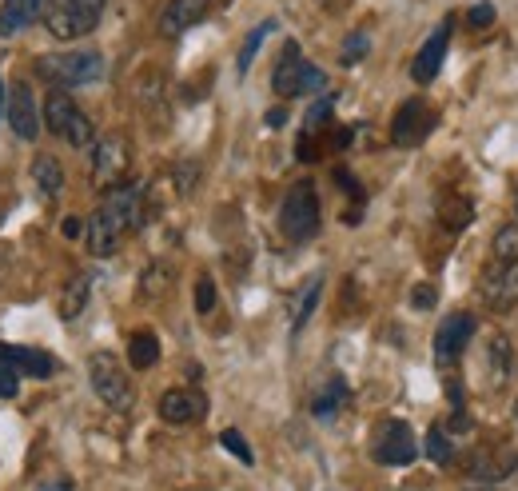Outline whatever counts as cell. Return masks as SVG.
Here are the masks:
<instances>
[{"mask_svg":"<svg viewBox=\"0 0 518 491\" xmlns=\"http://www.w3.org/2000/svg\"><path fill=\"white\" fill-rule=\"evenodd\" d=\"M483 304L491 312H515L518 308V260H491L479 280Z\"/></svg>","mask_w":518,"mask_h":491,"instance_id":"9c48e42d","label":"cell"},{"mask_svg":"<svg viewBox=\"0 0 518 491\" xmlns=\"http://www.w3.org/2000/svg\"><path fill=\"white\" fill-rule=\"evenodd\" d=\"M36 76L52 88H84L104 76V56L96 48H68V52H44L36 60Z\"/></svg>","mask_w":518,"mask_h":491,"instance_id":"7a4b0ae2","label":"cell"},{"mask_svg":"<svg viewBox=\"0 0 518 491\" xmlns=\"http://www.w3.org/2000/svg\"><path fill=\"white\" fill-rule=\"evenodd\" d=\"M104 4L108 0H44V28L56 36V40H76V36H88L100 16H104Z\"/></svg>","mask_w":518,"mask_h":491,"instance_id":"5b68a950","label":"cell"},{"mask_svg":"<svg viewBox=\"0 0 518 491\" xmlns=\"http://www.w3.org/2000/svg\"><path fill=\"white\" fill-rule=\"evenodd\" d=\"M327 88V76H323V68H315V64H303V72H299V96H307V92H323Z\"/></svg>","mask_w":518,"mask_h":491,"instance_id":"d590c367","label":"cell"},{"mask_svg":"<svg viewBox=\"0 0 518 491\" xmlns=\"http://www.w3.org/2000/svg\"><path fill=\"white\" fill-rule=\"evenodd\" d=\"M463 491H499V488H495V484H483V480H479V484H471V488H463Z\"/></svg>","mask_w":518,"mask_h":491,"instance_id":"f6af8a7d","label":"cell"},{"mask_svg":"<svg viewBox=\"0 0 518 491\" xmlns=\"http://www.w3.org/2000/svg\"><path fill=\"white\" fill-rule=\"evenodd\" d=\"M88 296H92V276L80 272L76 280H68V288L60 296V320H76L88 308Z\"/></svg>","mask_w":518,"mask_h":491,"instance_id":"603a6c76","label":"cell"},{"mask_svg":"<svg viewBox=\"0 0 518 491\" xmlns=\"http://www.w3.org/2000/svg\"><path fill=\"white\" fill-rule=\"evenodd\" d=\"M319 296H323V276H311V280L299 288V296H295V308H291V332H295V336L307 328L311 312L319 308Z\"/></svg>","mask_w":518,"mask_h":491,"instance_id":"7402d4cb","label":"cell"},{"mask_svg":"<svg viewBox=\"0 0 518 491\" xmlns=\"http://www.w3.org/2000/svg\"><path fill=\"white\" fill-rule=\"evenodd\" d=\"M172 280H176V268H172L168 260H152V264L140 272V280H136V292H140L144 300H160V296L172 288Z\"/></svg>","mask_w":518,"mask_h":491,"instance_id":"44dd1931","label":"cell"},{"mask_svg":"<svg viewBox=\"0 0 518 491\" xmlns=\"http://www.w3.org/2000/svg\"><path fill=\"white\" fill-rule=\"evenodd\" d=\"M371 460L383 464V468H407L419 460V440L411 432L407 420H379V428L371 432Z\"/></svg>","mask_w":518,"mask_h":491,"instance_id":"8992f818","label":"cell"},{"mask_svg":"<svg viewBox=\"0 0 518 491\" xmlns=\"http://www.w3.org/2000/svg\"><path fill=\"white\" fill-rule=\"evenodd\" d=\"M40 491H68V484L60 480V484H44V488H40Z\"/></svg>","mask_w":518,"mask_h":491,"instance_id":"bcb514c9","label":"cell"},{"mask_svg":"<svg viewBox=\"0 0 518 491\" xmlns=\"http://www.w3.org/2000/svg\"><path fill=\"white\" fill-rule=\"evenodd\" d=\"M212 4H216V0H168L164 12H160V20H156V32H160L164 40H176V36H184L188 28L204 24L208 12H212Z\"/></svg>","mask_w":518,"mask_h":491,"instance_id":"5bb4252c","label":"cell"},{"mask_svg":"<svg viewBox=\"0 0 518 491\" xmlns=\"http://www.w3.org/2000/svg\"><path fill=\"white\" fill-rule=\"evenodd\" d=\"M423 452H427V460H431V464L447 468V464L455 460V448H451V436H447V428H431V432H427V444H423Z\"/></svg>","mask_w":518,"mask_h":491,"instance_id":"4316f807","label":"cell"},{"mask_svg":"<svg viewBox=\"0 0 518 491\" xmlns=\"http://www.w3.org/2000/svg\"><path fill=\"white\" fill-rule=\"evenodd\" d=\"M88 380H92L96 400L108 404L112 412H128V408H132V400H136L132 380H128V372L120 368V360H116L112 352H96V356L88 360Z\"/></svg>","mask_w":518,"mask_h":491,"instance_id":"52a82bcc","label":"cell"},{"mask_svg":"<svg viewBox=\"0 0 518 491\" xmlns=\"http://www.w3.org/2000/svg\"><path fill=\"white\" fill-rule=\"evenodd\" d=\"M471 472H475V480H483V484H499L503 476L518 472V452L515 448H503V452H479V456H475V464H471Z\"/></svg>","mask_w":518,"mask_h":491,"instance_id":"ac0fdd59","label":"cell"},{"mask_svg":"<svg viewBox=\"0 0 518 491\" xmlns=\"http://www.w3.org/2000/svg\"><path fill=\"white\" fill-rule=\"evenodd\" d=\"M451 32H455V16H443V20H439V28L423 40V48H419V52H415V60H411V76H415V84H431V80L439 76L443 60H447V48H451Z\"/></svg>","mask_w":518,"mask_h":491,"instance_id":"8fae6325","label":"cell"},{"mask_svg":"<svg viewBox=\"0 0 518 491\" xmlns=\"http://www.w3.org/2000/svg\"><path fill=\"white\" fill-rule=\"evenodd\" d=\"M24 8H28V24H32V20H40V12H44V0H24Z\"/></svg>","mask_w":518,"mask_h":491,"instance_id":"ee69618b","label":"cell"},{"mask_svg":"<svg viewBox=\"0 0 518 491\" xmlns=\"http://www.w3.org/2000/svg\"><path fill=\"white\" fill-rule=\"evenodd\" d=\"M495 16H499V12H495V4H487V0L467 8V24H471V28H491V24H495Z\"/></svg>","mask_w":518,"mask_h":491,"instance_id":"8d00e7d4","label":"cell"},{"mask_svg":"<svg viewBox=\"0 0 518 491\" xmlns=\"http://www.w3.org/2000/svg\"><path fill=\"white\" fill-rule=\"evenodd\" d=\"M128 164H132V148H128V140L124 136H100L96 144H92V188L96 192H112V188H120L124 184V172H128Z\"/></svg>","mask_w":518,"mask_h":491,"instance_id":"ba28073f","label":"cell"},{"mask_svg":"<svg viewBox=\"0 0 518 491\" xmlns=\"http://www.w3.org/2000/svg\"><path fill=\"white\" fill-rule=\"evenodd\" d=\"M20 28H28V8H24V0H4V4H0V36H16Z\"/></svg>","mask_w":518,"mask_h":491,"instance_id":"83f0119b","label":"cell"},{"mask_svg":"<svg viewBox=\"0 0 518 491\" xmlns=\"http://www.w3.org/2000/svg\"><path fill=\"white\" fill-rule=\"evenodd\" d=\"M196 180H200L196 160H180L176 164V188H180V196H192L196 192Z\"/></svg>","mask_w":518,"mask_h":491,"instance_id":"836d02e7","label":"cell"},{"mask_svg":"<svg viewBox=\"0 0 518 491\" xmlns=\"http://www.w3.org/2000/svg\"><path fill=\"white\" fill-rule=\"evenodd\" d=\"M208 416V396L196 392V388H168L160 396V420L172 424V428H184V424H196Z\"/></svg>","mask_w":518,"mask_h":491,"instance_id":"4fadbf2b","label":"cell"},{"mask_svg":"<svg viewBox=\"0 0 518 491\" xmlns=\"http://www.w3.org/2000/svg\"><path fill=\"white\" fill-rule=\"evenodd\" d=\"M303 52H299V44L295 40H287L283 44V52H279V60H275V72H271V88H275V96H299V72H303Z\"/></svg>","mask_w":518,"mask_h":491,"instance_id":"e0dca14e","label":"cell"},{"mask_svg":"<svg viewBox=\"0 0 518 491\" xmlns=\"http://www.w3.org/2000/svg\"><path fill=\"white\" fill-rule=\"evenodd\" d=\"M212 308H216V280L212 276H200L196 280V312L208 316Z\"/></svg>","mask_w":518,"mask_h":491,"instance_id":"e575fe53","label":"cell"},{"mask_svg":"<svg viewBox=\"0 0 518 491\" xmlns=\"http://www.w3.org/2000/svg\"><path fill=\"white\" fill-rule=\"evenodd\" d=\"M331 112H335V96H319L311 108H307V116H303V132H319L327 120H331Z\"/></svg>","mask_w":518,"mask_h":491,"instance_id":"4dcf8cb0","label":"cell"},{"mask_svg":"<svg viewBox=\"0 0 518 491\" xmlns=\"http://www.w3.org/2000/svg\"><path fill=\"white\" fill-rule=\"evenodd\" d=\"M32 184H36V192H40L44 200H56L60 188H64V168H60V160L48 156V152H40V156L32 160Z\"/></svg>","mask_w":518,"mask_h":491,"instance_id":"d6986e66","label":"cell"},{"mask_svg":"<svg viewBox=\"0 0 518 491\" xmlns=\"http://www.w3.org/2000/svg\"><path fill=\"white\" fill-rule=\"evenodd\" d=\"M148 220V188L144 184H120L108 192V200L88 216V228H84V240H88V252L96 260H108L128 232L144 228Z\"/></svg>","mask_w":518,"mask_h":491,"instance_id":"6da1fadb","label":"cell"},{"mask_svg":"<svg viewBox=\"0 0 518 491\" xmlns=\"http://www.w3.org/2000/svg\"><path fill=\"white\" fill-rule=\"evenodd\" d=\"M347 396H351V392H347V380H343V376H331V380H327V388L311 400V416H315V420H323V424H331V420L339 416V408L347 404Z\"/></svg>","mask_w":518,"mask_h":491,"instance_id":"ffe728a7","label":"cell"},{"mask_svg":"<svg viewBox=\"0 0 518 491\" xmlns=\"http://www.w3.org/2000/svg\"><path fill=\"white\" fill-rule=\"evenodd\" d=\"M491 252H495V260H518V224H503L495 232Z\"/></svg>","mask_w":518,"mask_h":491,"instance_id":"f546056e","label":"cell"},{"mask_svg":"<svg viewBox=\"0 0 518 491\" xmlns=\"http://www.w3.org/2000/svg\"><path fill=\"white\" fill-rule=\"evenodd\" d=\"M263 120H267V128H283L287 124V108H271Z\"/></svg>","mask_w":518,"mask_h":491,"instance_id":"b9f144b4","label":"cell"},{"mask_svg":"<svg viewBox=\"0 0 518 491\" xmlns=\"http://www.w3.org/2000/svg\"><path fill=\"white\" fill-rule=\"evenodd\" d=\"M471 336H475V316L471 312H451L439 324V332H435V364L439 368H451L467 352Z\"/></svg>","mask_w":518,"mask_h":491,"instance_id":"7c38bea8","label":"cell"},{"mask_svg":"<svg viewBox=\"0 0 518 491\" xmlns=\"http://www.w3.org/2000/svg\"><path fill=\"white\" fill-rule=\"evenodd\" d=\"M4 112H8V124L20 140H36L40 136V108L32 100V88L24 80H12L8 88V100H4Z\"/></svg>","mask_w":518,"mask_h":491,"instance_id":"9a60e30c","label":"cell"},{"mask_svg":"<svg viewBox=\"0 0 518 491\" xmlns=\"http://www.w3.org/2000/svg\"><path fill=\"white\" fill-rule=\"evenodd\" d=\"M44 128H48L52 136H60V140H64L68 148H76V152H84V148L96 144L92 120H88V116L76 108V100L64 96V92L44 96Z\"/></svg>","mask_w":518,"mask_h":491,"instance_id":"277c9868","label":"cell"},{"mask_svg":"<svg viewBox=\"0 0 518 491\" xmlns=\"http://www.w3.org/2000/svg\"><path fill=\"white\" fill-rule=\"evenodd\" d=\"M128 364H132L136 372L156 368V364H160V340H156L152 332H136V336L128 340Z\"/></svg>","mask_w":518,"mask_h":491,"instance_id":"cb8c5ba5","label":"cell"},{"mask_svg":"<svg viewBox=\"0 0 518 491\" xmlns=\"http://www.w3.org/2000/svg\"><path fill=\"white\" fill-rule=\"evenodd\" d=\"M319 224H323V212H319V192L311 180H299L287 188L283 204H279V232L283 240L291 244H307L319 236Z\"/></svg>","mask_w":518,"mask_h":491,"instance_id":"3957f363","label":"cell"},{"mask_svg":"<svg viewBox=\"0 0 518 491\" xmlns=\"http://www.w3.org/2000/svg\"><path fill=\"white\" fill-rule=\"evenodd\" d=\"M4 100H8V92H4V80H0V116H4Z\"/></svg>","mask_w":518,"mask_h":491,"instance_id":"7dc6e473","label":"cell"},{"mask_svg":"<svg viewBox=\"0 0 518 491\" xmlns=\"http://www.w3.org/2000/svg\"><path fill=\"white\" fill-rule=\"evenodd\" d=\"M275 32V20H263L256 24L252 32H248V40H244V48H240V56H236V68H240V76H248L252 72V60H256V52L263 48V40Z\"/></svg>","mask_w":518,"mask_h":491,"instance_id":"484cf974","label":"cell"},{"mask_svg":"<svg viewBox=\"0 0 518 491\" xmlns=\"http://www.w3.org/2000/svg\"><path fill=\"white\" fill-rule=\"evenodd\" d=\"M439 220H443L451 232H459V228H467V224L475 220V204H471L467 196H443V200H439Z\"/></svg>","mask_w":518,"mask_h":491,"instance_id":"d4e9b609","label":"cell"},{"mask_svg":"<svg viewBox=\"0 0 518 491\" xmlns=\"http://www.w3.org/2000/svg\"><path fill=\"white\" fill-rule=\"evenodd\" d=\"M367 48H371L367 32H351V36L343 40V64H359V60L367 56Z\"/></svg>","mask_w":518,"mask_h":491,"instance_id":"d6a6232c","label":"cell"},{"mask_svg":"<svg viewBox=\"0 0 518 491\" xmlns=\"http://www.w3.org/2000/svg\"><path fill=\"white\" fill-rule=\"evenodd\" d=\"M431 132H435V112L427 108V100H419V96L403 100L399 112H395V120H391V144L415 148V144H423Z\"/></svg>","mask_w":518,"mask_h":491,"instance_id":"30bf717a","label":"cell"},{"mask_svg":"<svg viewBox=\"0 0 518 491\" xmlns=\"http://www.w3.org/2000/svg\"><path fill=\"white\" fill-rule=\"evenodd\" d=\"M351 140H355V128H335V136H331V144H335V148H347Z\"/></svg>","mask_w":518,"mask_h":491,"instance_id":"7bdbcfd3","label":"cell"},{"mask_svg":"<svg viewBox=\"0 0 518 491\" xmlns=\"http://www.w3.org/2000/svg\"><path fill=\"white\" fill-rule=\"evenodd\" d=\"M515 420H518V400H515Z\"/></svg>","mask_w":518,"mask_h":491,"instance_id":"c3c4849f","label":"cell"},{"mask_svg":"<svg viewBox=\"0 0 518 491\" xmlns=\"http://www.w3.org/2000/svg\"><path fill=\"white\" fill-rule=\"evenodd\" d=\"M0 364L32 376V380H48L56 372V360L48 352H36V348H24V344H0Z\"/></svg>","mask_w":518,"mask_h":491,"instance_id":"2e32d148","label":"cell"},{"mask_svg":"<svg viewBox=\"0 0 518 491\" xmlns=\"http://www.w3.org/2000/svg\"><path fill=\"white\" fill-rule=\"evenodd\" d=\"M84 228H88V220H80V216H64V224H60L64 240H84Z\"/></svg>","mask_w":518,"mask_h":491,"instance_id":"60d3db41","label":"cell"},{"mask_svg":"<svg viewBox=\"0 0 518 491\" xmlns=\"http://www.w3.org/2000/svg\"><path fill=\"white\" fill-rule=\"evenodd\" d=\"M511 340L507 336H491V380H507L511 376Z\"/></svg>","mask_w":518,"mask_h":491,"instance_id":"f1b7e54d","label":"cell"},{"mask_svg":"<svg viewBox=\"0 0 518 491\" xmlns=\"http://www.w3.org/2000/svg\"><path fill=\"white\" fill-rule=\"evenodd\" d=\"M16 392H20V372L8 368V364H0V400H12Z\"/></svg>","mask_w":518,"mask_h":491,"instance_id":"74e56055","label":"cell"},{"mask_svg":"<svg viewBox=\"0 0 518 491\" xmlns=\"http://www.w3.org/2000/svg\"><path fill=\"white\" fill-rule=\"evenodd\" d=\"M220 444H224V448H228V452H232L240 464H248V468L256 464V452H252V444H248V440H244L236 428H224V432H220Z\"/></svg>","mask_w":518,"mask_h":491,"instance_id":"1f68e13d","label":"cell"},{"mask_svg":"<svg viewBox=\"0 0 518 491\" xmlns=\"http://www.w3.org/2000/svg\"><path fill=\"white\" fill-rule=\"evenodd\" d=\"M335 184H339V188H347L355 204H363V200H367V196H363V184H359V180H355L347 168H335Z\"/></svg>","mask_w":518,"mask_h":491,"instance_id":"f35d334b","label":"cell"},{"mask_svg":"<svg viewBox=\"0 0 518 491\" xmlns=\"http://www.w3.org/2000/svg\"><path fill=\"white\" fill-rule=\"evenodd\" d=\"M435 300H439V296H435V288H431V284H415V292H411V308H415V312L435 308Z\"/></svg>","mask_w":518,"mask_h":491,"instance_id":"ab89813d","label":"cell"}]
</instances>
